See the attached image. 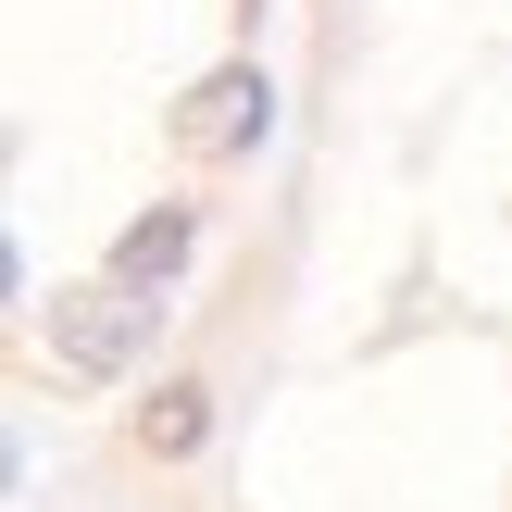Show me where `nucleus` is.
<instances>
[{
    "instance_id": "nucleus-1",
    "label": "nucleus",
    "mask_w": 512,
    "mask_h": 512,
    "mask_svg": "<svg viewBox=\"0 0 512 512\" xmlns=\"http://www.w3.org/2000/svg\"><path fill=\"white\" fill-rule=\"evenodd\" d=\"M150 325H163L150 288H113V275H100V288H63V313H50V375H63V388H100V375H125L150 350Z\"/></svg>"
},
{
    "instance_id": "nucleus-2",
    "label": "nucleus",
    "mask_w": 512,
    "mask_h": 512,
    "mask_svg": "<svg viewBox=\"0 0 512 512\" xmlns=\"http://www.w3.org/2000/svg\"><path fill=\"white\" fill-rule=\"evenodd\" d=\"M263 125H275V75L263 63H213L188 100H175V150H188V163H238Z\"/></svg>"
},
{
    "instance_id": "nucleus-3",
    "label": "nucleus",
    "mask_w": 512,
    "mask_h": 512,
    "mask_svg": "<svg viewBox=\"0 0 512 512\" xmlns=\"http://www.w3.org/2000/svg\"><path fill=\"white\" fill-rule=\"evenodd\" d=\"M188 250H200V200H163V213H138V225L113 238V263H100V275H113V288H150V300H163L175 275H188Z\"/></svg>"
},
{
    "instance_id": "nucleus-4",
    "label": "nucleus",
    "mask_w": 512,
    "mask_h": 512,
    "mask_svg": "<svg viewBox=\"0 0 512 512\" xmlns=\"http://www.w3.org/2000/svg\"><path fill=\"white\" fill-rule=\"evenodd\" d=\"M200 438H213V388H200V375H163V388L138 400V450L150 463H188Z\"/></svg>"
}]
</instances>
